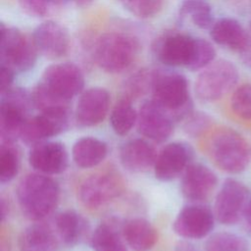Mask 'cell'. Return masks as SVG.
I'll use <instances>...</instances> for the list:
<instances>
[{"label": "cell", "mask_w": 251, "mask_h": 251, "mask_svg": "<svg viewBox=\"0 0 251 251\" xmlns=\"http://www.w3.org/2000/svg\"><path fill=\"white\" fill-rule=\"evenodd\" d=\"M54 230L60 242L73 247L84 238L88 224L79 213L75 210H66L55 217Z\"/></svg>", "instance_id": "obj_22"}, {"label": "cell", "mask_w": 251, "mask_h": 251, "mask_svg": "<svg viewBox=\"0 0 251 251\" xmlns=\"http://www.w3.org/2000/svg\"><path fill=\"white\" fill-rule=\"evenodd\" d=\"M39 82L57 98L71 103L83 91L84 76L78 66L63 62L48 66Z\"/></svg>", "instance_id": "obj_9"}, {"label": "cell", "mask_w": 251, "mask_h": 251, "mask_svg": "<svg viewBox=\"0 0 251 251\" xmlns=\"http://www.w3.org/2000/svg\"><path fill=\"white\" fill-rule=\"evenodd\" d=\"M25 13L31 17H43L48 12V0H18Z\"/></svg>", "instance_id": "obj_36"}, {"label": "cell", "mask_w": 251, "mask_h": 251, "mask_svg": "<svg viewBox=\"0 0 251 251\" xmlns=\"http://www.w3.org/2000/svg\"><path fill=\"white\" fill-rule=\"evenodd\" d=\"M15 72L3 65H0V92L4 93L13 87Z\"/></svg>", "instance_id": "obj_37"}, {"label": "cell", "mask_w": 251, "mask_h": 251, "mask_svg": "<svg viewBox=\"0 0 251 251\" xmlns=\"http://www.w3.org/2000/svg\"><path fill=\"white\" fill-rule=\"evenodd\" d=\"M215 215L208 207L201 204L184 206L176 215L173 229L184 239H201L214 228Z\"/></svg>", "instance_id": "obj_14"}, {"label": "cell", "mask_w": 251, "mask_h": 251, "mask_svg": "<svg viewBox=\"0 0 251 251\" xmlns=\"http://www.w3.org/2000/svg\"><path fill=\"white\" fill-rule=\"evenodd\" d=\"M175 251H197V250L191 242L187 240H180L176 244Z\"/></svg>", "instance_id": "obj_39"}, {"label": "cell", "mask_w": 251, "mask_h": 251, "mask_svg": "<svg viewBox=\"0 0 251 251\" xmlns=\"http://www.w3.org/2000/svg\"><path fill=\"white\" fill-rule=\"evenodd\" d=\"M137 123V111L132 101L121 97L110 113V125L118 135H126Z\"/></svg>", "instance_id": "obj_27"}, {"label": "cell", "mask_w": 251, "mask_h": 251, "mask_svg": "<svg viewBox=\"0 0 251 251\" xmlns=\"http://www.w3.org/2000/svg\"><path fill=\"white\" fill-rule=\"evenodd\" d=\"M230 108L233 114L241 120H251V83L236 87L230 98Z\"/></svg>", "instance_id": "obj_32"}, {"label": "cell", "mask_w": 251, "mask_h": 251, "mask_svg": "<svg viewBox=\"0 0 251 251\" xmlns=\"http://www.w3.org/2000/svg\"><path fill=\"white\" fill-rule=\"evenodd\" d=\"M205 251H248L247 242L231 232H217L211 235L204 246Z\"/></svg>", "instance_id": "obj_31"}, {"label": "cell", "mask_w": 251, "mask_h": 251, "mask_svg": "<svg viewBox=\"0 0 251 251\" xmlns=\"http://www.w3.org/2000/svg\"><path fill=\"white\" fill-rule=\"evenodd\" d=\"M111 96L102 87H91L79 94L75 120L79 126L89 127L102 123L110 109Z\"/></svg>", "instance_id": "obj_16"}, {"label": "cell", "mask_w": 251, "mask_h": 251, "mask_svg": "<svg viewBox=\"0 0 251 251\" xmlns=\"http://www.w3.org/2000/svg\"><path fill=\"white\" fill-rule=\"evenodd\" d=\"M192 152L182 142H171L158 152L154 164L155 177L161 181H171L183 174L189 166Z\"/></svg>", "instance_id": "obj_19"}, {"label": "cell", "mask_w": 251, "mask_h": 251, "mask_svg": "<svg viewBox=\"0 0 251 251\" xmlns=\"http://www.w3.org/2000/svg\"><path fill=\"white\" fill-rule=\"evenodd\" d=\"M28 163L37 173L47 176L60 175L68 168L69 154L63 143L44 141L31 147Z\"/></svg>", "instance_id": "obj_18"}, {"label": "cell", "mask_w": 251, "mask_h": 251, "mask_svg": "<svg viewBox=\"0 0 251 251\" xmlns=\"http://www.w3.org/2000/svg\"><path fill=\"white\" fill-rule=\"evenodd\" d=\"M210 35L218 45L239 53L246 41V28L235 19L222 18L215 21Z\"/></svg>", "instance_id": "obj_23"}, {"label": "cell", "mask_w": 251, "mask_h": 251, "mask_svg": "<svg viewBox=\"0 0 251 251\" xmlns=\"http://www.w3.org/2000/svg\"><path fill=\"white\" fill-rule=\"evenodd\" d=\"M108 154V146L103 140L94 136L77 139L72 148V158L76 167L90 169L101 164Z\"/></svg>", "instance_id": "obj_25"}, {"label": "cell", "mask_w": 251, "mask_h": 251, "mask_svg": "<svg viewBox=\"0 0 251 251\" xmlns=\"http://www.w3.org/2000/svg\"><path fill=\"white\" fill-rule=\"evenodd\" d=\"M239 55L243 64L251 68V21L246 28V41Z\"/></svg>", "instance_id": "obj_38"}, {"label": "cell", "mask_w": 251, "mask_h": 251, "mask_svg": "<svg viewBox=\"0 0 251 251\" xmlns=\"http://www.w3.org/2000/svg\"><path fill=\"white\" fill-rule=\"evenodd\" d=\"M152 99L168 111L175 122H182L192 111L193 104L187 78L170 69H154Z\"/></svg>", "instance_id": "obj_2"}, {"label": "cell", "mask_w": 251, "mask_h": 251, "mask_svg": "<svg viewBox=\"0 0 251 251\" xmlns=\"http://www.w3.org/2000/svg\"><path fill=\"white\" fill-rule=\"evenodd\" d=\"M0 215H1V221L4 222L5 219L8 218L9 212H10V208H9V203L6 201L5 198L1 197V203H0Z\"/></svg>", "instance_id": "obj_40"}, {"label": "cell", "mask_w": 251, "mask_h": 251, "mask_svg": "<svg viewBox=\"0 0 251 251\" xmlns=\"http://www.w3.org/2000/svg\"><path fill=\"white\" fill-rule=\"evenodd\" d=\"M178 13L181 19L189 18L201 29H210L215 23L212 6L207 0H183Z\"/></svg>", "instance_id": "obj_28"}, {"label": "cell", "mask_w": 251, "mask_h": 251, "mask_svg": "<svg viewBox=\"0 0 251 251\" xmlns=\"http://www.w3.org/2000/svg\"><path fill=\"white\" fill-rule=\"evenodd\" d=\"M109 219L102 222L90 236V245L94 251H128L123 235V225Z\"/></svg>", "instance_id": "obj_26"}, {"label": "cell", "mask_w": 251, "mask_h": 251, "mask_svg": "<svg viewBox=\"0 0 251 251\" xmlns=\"http://www.w3.org/2000/svg\"><path fill=\"white\" fill-rule=\"evenodd\" d=\"M182 122L183 130L191 137H198L206 132L212 126V119L203 112L192 111Z\"/></svg>", "instance_id": "obj_35"}, {"label": "cell", "mask_w": 251, "mask_h": 251, "mask_svg": "<svg viewBox=\"0 0 251 251\" xmlns=\"http://www.w3.org/2000/svg\"><path fill=\"white\" fill-rule=\"evenodd\" d=\"M70 1H72V0H48L49 4L55 5V6H63L67 3H69Z\"/></svg>", "instance_id": "obj_42"}, {"label": "cell", "mask_w": 251, "mask_h": 251, "mask_svg": "<svg viewBox=\"0 0 251 251\" xmlns=\"http://www.w3.org/2000/svg\"><path fill=\"white\" fill-rule=\"evenodd\" d=\"M59 238L50 226L32 224L24 228L18 237L19 251H59Z\"/></svg>", "instance_id": "obj_21"}, {"label": "cell", "mask_w": 251, "mask_h": 251, "mask_svg": "<svg viewBox=\"0 0 251 251\" xmlns=\"http://www.w3.org/2000/svg\"><path fill=\"white\" fill-rule=\"evenodd\" d=\"M218 184L216 174L207 166L191 163L180 179L182 196L190 202L200 203L207 200Z\"/></svg>", "instance_id": "obj_17"}, {"label": "cell", "mask_w": 251, "mask_h": 251, "mask_svg": "<svg viewBox=\"0 0 251 251\" xmlns=\"http://www.w3.org/2000/svg\"><path fill=\"white\" fill-rule=\"evenodd\" d=\"M74 1L76 3V5L80 7H86L93 2V0H74Z\"/></svg>", "instance_id": "obj_43"}, {"label": "cell", "mask_w": 251, "mask_h": 251, "mask_svg": "<svg viewBox=\"0 0 251 251\" xmlns=\"http://www.w3.org/2000/svg\"><path fill=\"white\" fill-rule=\"evenodd\" d=\"M157 152L145 139L133 138L125 142L120 149V162L130 173H144L154 167Z\"/></svg>", "instance_id": "obj_20"}, {"label": "cell", "mask_w": 251, "mask_h": 251, "mask_svg": "<svg viewBox=\"0 0 251 251\" xmlns=\"http://www.w3.org/2000/svg\"><path fill=\"white\" fill-rule=\"evenodd\" d=\"M236 67L227 60H215L201 70L195 80V93L205 102L220 100L230 92L238 81Z\"/></svg>", "instance_id": "obj_7"}, {"label": "cell", "mask_w": 251, "mask_h": 251, "mask_svg": "<svg viewBox=\"0 0 251 251\" xmlns=\"http://www.w3.org/2000/svg\"><path fill=\"white\" fill-rule=\"evenodd\" d=\"M140 44L134 36L111 31L101 34L93 46V58L97 66L106 73L118 74L126 71L135 61Z\"/></svg>", "instance_id": "obj_3"}, {"label": "cell", "mask_w": 251, "mask_h": 251, "mask_svg": "<svg viewBox=\"0 0 251 251\" xmlns=\"http://www.w3.org/2000/svg\"><path fill=\"white\" fill-rule=\"evenodd\" d=\"M244 218H245V221L249 226V228L251 229V199L249 200L248 202V205L245 209V213H244Z\"/></svg>", "instance_id": "obj_41"}, {"label": "cell", "mask_w": 251, "mask_h": 251, "mask_svg": "<svg viewBox=\"0 0 251 251\" xmlns=\"http://www.w3.org/2000/svg\"><path fill=\"white\" fill-rule=\"evenodd\" d=\"M249 200V190L241 181L234 178L226 179L214 203L216 220L226 226L236 224L244 217Z\"/></svg>", "instance_id": "obj_10"}, {"label": "cell", "mask_w": 251, "mask_h": 251, "mask_svg": "<svg viewBox=\"0 0 251 251\" xmlns=\"http://www.w3.org/2000/svg\"><path fill=\"white\" fill-rule=\"evenodd\" d=\"M196 37L171 31L158 37L153 44V52L158 61L168 67L188 69L193 59Z\"/></svg>", "instance_id": "obj_12"}, {"label": "cell", "mask_w": 251, "mask_h": 251, "mask_svg": "<svg viewBox=\"0 0 251 251\" xmlns=\"http://www.w3.org/2000/svg\"><path fill=\"white\" fill-rule=\"evenodd\" d=\"M208 152L214 164L224 172H243L250 160V149L244 137L232 128L215 130L208 141Z\"/></svg>", "instance_id": "obj_4"}, {"label": "cell", "mask_w": 251, "mask_h": 251, "mask_svg": "<svg viewBox=\"0 0 251 251\" xmlns=\"http://www.w3.org/2000/svg\"><path fill=\"white\" fill-rule=\"evenodd\" d=\"M121 5L140 19L153 18L160 13L163 8L164 0H118Z\"/></svg>", "instance_id": "obj_33"}, {"label": "cell", "mask_w": 251, "mask_h": 251, "mask_svg": "<svg viewBox=\"0 0 251 251\" xmlns=\"http://www.w3.org/2000/svg\"><path fill=\"white\" fill-rule=\"evenodd\" d=\"M70 108L40 112L26 121L21 135L22 141L33 147L69 128Z\"/></svg>", "instance_id": "obj_11"}, {"label": "cell", "mask_w": 251, "mask_h": 251, "mask_svg": "<svg viewBox=\"0 0 251 251\" xmlns=\"http://www.w3.org/2000/svg\"><path fill=\"white\" fill-rule=\"evenodd\" d=\"M175 123L171 114L153 99L142 102L137 111L138 132L155 142L166 141L174 131Z\"/></svg>", "instance_id": "obj_13"}, {"label": "cell", "mask_w": 251, "mask_h": 251, "mask_svg": "<svg viewBox=\"0 0 251 251\" xmlns=\"http://www.w3.org/2000/svg\"><path fill=\"white\" fill-rule=\"evenodd\" d=\"M33 107L31 92L21 87H12L1 93L0 137L1 143H15L21 138L23 128Z\"/></svg>", "instance_id": "obj_5"}, {"label": "cell", "mask_w": 251, "mask_h": 251, "mask_svg": "<svg viewBox=\"0 0 251 251\" xmlns=\"http://www.w3.org/2000/svg\"><path fill=\"white\" fill-rule=\"evenodd\" d=\"M39 54L50 60L60 59L69 53L71 37L61 24L45 21L38 25L31 35Z\"/></svg>", "instance_id": "obj_15"}, {"label": "cell", "mask_w": 251, "mask_h": 251, "mask_svg": "<svg viewBox=\"0 0 251 251\" xmlns=\"http://www.w3.org/2000/svg\"><path fill=\"white\" fill-rule=\"evenodd\" d=\"M20 171V154L14 143H1L0 147V182L12 181Z\"/></svg>", "instance_id": "obj_30"}, {"label": "cell", "mask_w": 251, "mask_h": 251, "mask_svg": "<svg viewBox=\"0 0 251 251\" xmlns=\"http://www.w3.org/2000/svg\"><path fill=\"white\" fill-rule=\"evenodd\" d=\"M60 186L47 175L32 173L19 182L16 196L23 215L31 221H40L51 215L60 201Z\"/></svg>", "instance_id": "obj_1"}, {"label": "cell", "mask_w": 251, "mask_h": 251, "mask_svg": "<svg viewBox=\"0 0 251 251\" xmlns=\"http://www.w3.org/2000/svg\"><path fill=\"white\" fill-rule=\"evenodd\" d=\"M153 70L140 69L131 74L123 83L122 96L134 101L151 91Z\"/></svg>", "instance_id": "obj_29"}, {"label": "cell", "mask_w": 251, "mask_h": 251, "mask_svg": "<svg viewBox=\"0 0 251 251\" xmlns=\"http://www.w3.org/2000/svg\"><path fill=\"white\" fill-rule=\"evenodd\" d=\"M216 50L213 44L200 37H196L195 50L191 64L188 67L190 71H201L215 61Z\"/></svg>", "instance_id": "obj_34"}, {"label": "cell", "mask_w": 251, "mask_h": 251, "mask_svg": "<svg viewBox=\"0 0 251 251\" xmlns=\"http://www.w3.org/2000/svg\"><path fill=\"white\" fill-rule=\"evenodd\" d=\"M38 54L31 37L17 27L0 24V65L15 73L27 72L35 65Z\"/></svg>", "instance_id": "obj_6"}, {"label": "cell", "mask_w": 251, "mask_h": 251, "mask_svg": "<svg viewBox=\"0 0 251 251\" xmlns=\"http://www.w3.org/2000/svg\"><path fill=\"white\" fill-rule=\"evenodd\" d=\"M125 181L114 170H105L86 177L79 185L78 199L89 210H99L124 191Z\"/></svg>", "instance_id": "obj_8"}, {"label": "cell", "mask_w": 251, "mask_h": 251, "mask_svg": "<svg viewBox=\"0 0 251 251\" xmlns=\"http://www.w3.org/2000/svg\"><path fill=\"white\" fill-rule=\"evenodd\" d=\"M123 235L133 251H149L158 240L156 228L142 218L128 220L123 224Z\"/></svg>", "instance_id": "obj_24"}]
</instances>
